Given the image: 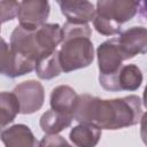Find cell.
I'll use <instances>...</instances> for the list:
<instances>
[{
  "instance_id": "6da1fadb",
  "label": "cell",
  "mask_w": 147,
  "mask_h": 147,
  "mask_svg": "<svg viewBox=\"0 0 147 147\" xmlns=\"http://www.w3.org/2000/svg\"><path fill=\"white\" fill-rule=\"evenodd\" d=\"M142 116L141 99L127 95L117 99H100L90 94H80L74 110V119L100 130H119L139 123Z\"/></svg>"
},
{
  "instance_id": "7a4b0ae2",
  "label": "cell",
  "mask_w": 147,
  "mask_h": 147,
  "mask_svg": "<svg viewBox=\"0 0 147 147\" xmlns=\"http://www.w3.org/2000/svg\"><path fill=\"white\" fill-rule=\"evenodd\" d=\"M62 41V26L57 23H44L37 29L17 25L10 36V52L36 62L40 56L56 49Z\"/></svg>"
},
{
  "instance_id": "3957f363",
  "label": "cell",
  "mask_w": 147,
  "mask_h": 147,
  "mask_svg": "<svg viewBox=\"0 0 147 147\" xmlns=\"http://www.w3.org/2000/svg\"><path fill=\"white\" fill-rule=\"evenodd\" d=\"M145 16V7L138 0H96L93 25L102 36H115L122 24L131 21L138 13Z\"/></svg>"
},
{
  "instance_id": "277c9868",
  "label": "cell",
  "mask_w": 147,
  "mask_h": 147,
  "mask_svg": "<svg viewBox=\"0 0 147 147\" xmlns=\"http://www.w3.org/2000/svg\"><path fill=\"white\" fill-rule=\"evenodd\" d=\"M62 72H71L88 67L94 59V47L90 37L63 38L59 51Z\"/></svg>"
},
{
  "instance_id": "5b68a950",
  "label": "cell",
  "mask_w": 147,
  "mask_h": 147,
  "mask_svg": "<svg viewBox=\"0 0 147 147\" xmlns=\"http://www.w3.org/2000/svg\"><path fill=\"white\" fill-rule=\"evenodd\" d=\"M99 83L102 88L110 92L136 91L141 86L142 72L136 64H122L111 75H99Z\"/></svg>"
},
{
  "instance_id": "8992f818",
  "label": "cell",
  "mask_w": 147,
  "mask_h": 147,
  "mask_svg": "<svg viewBox=\"0 0 147 147\" xmlns=\"http://www.w3.org/2000/svg\"><path fill=\"white\" fill-rule=\"evenodd\" d=\"M20 103V113L30 115L38 111L45 100V91L41 83L30 79L16 85L13 90Z\"/></svg>"
},
{
  "instance_id": "52a82bcc",
  "label": "cell",
  "mask_w": 147,
  "mask_h": 147,
  "mask_svg": "<svg viewBox=\"0 0 147 147\" xmlns=\"http://www.w3.org/2000/svg\"><path fill=\"white\" fill-rule=\"evenodd\" d=\"M116 42L125 60L132 59L147 51V30L144 26H132L116 37Z\"/></svg>"
},
{
  "instance_id": "ba28073f",
  "label": "cell",
  "mask_w": 147,
  "mask_h": 147,
  "mask_svg": "<svg viewBox=\"0 0 147 147\" xmlns=\"http://www.w3.org/2000/svg\"><path fill=\"white\" fill-rule=\"evenodd\" d=\"M49 10L48 0H22L16 17L20 21V25L32 30L46 23Z\"/></svg>"
},
{
  "instance_id": "9c48e42d",
  "label": "cell",
  "mask_w": 147,
  "mask_h": 147,
  "mask_svg": "<svg viewBox=\"0 0 147 147\" xmlns=\"http://www.w3.org/2000/svg\"><path fill=\"white\" fill-rule=\"evenodd\" d=\"M99 75H111L116 72L122 65L124 59L116 42V38L103 41L96 48Z\"/></svg>"
},
{
  "instance_id": "30bf717a",
  "label": "cell",
  "mask_w": 147,
  "mask_h": 147,
  "mask_svg": "<svg viewBox=\"0 0 147 147\" xmlns=\"http://www.w3.org/2000/svg\"><path fill=\"white\" fill-rule=\"evenodd\" d=\"M67 21L72 23H88L95 15V8L88 0H55Z\"/></svg>"
},
{
  "instance_id": "8fae6325",
  "label": "cell",
  "mask_w": 147,
  "mask_h": 147,
  "mask_svg": "<svg viewBox=\"0 0 147 147\" xmlns=\"http://www.w3.org/2000/svg\"><path fill=\"white\" fill-rule=\"evenodd\" d=\"M0 139L6 147H32L37 145L32 131L25 124L6 127L0 133Z\"/></svg>"
},
{
  "instance_id": "7c38bea8",
  "label": "cell",
  "mask_w": 147,
  "mask_h": 147,
  "mask_svg": "<svg viewBox=\"0 0 147 147\" xmlns=\"http://www.w3.org/2000/svg\"><path fill=\"white\" fill-rule=\"evenodd\" d=\"M78 94L69 85H59L52 90L49 105L51 109L60 111L62 114L71 115L74 117V110L77 102Z\"/></svg>"
},
{
  "instance_id": "4fadbf2b",
  "label": "cell",
  "mask_w": 147,
  "mask_h": 147,
  "mask_svg": "<svg viewBox=\"0 0 147 147\" xmlns=\"http://www.w3.org/2000/svg\"><path fill=\"white\" fill-rule=\"evenodd\" d=\"M101 130L94 125L79 123L74 126L69 133L70 141L78 147H93L101 138Z\"/></svg>"
},
{
  "instance_id": "5bb4252c",
  "label": "cell",
  "mask_w": 147,
  "mask_h": 147,
  "mask_svg": "<svg viewBox=\"0 0 147 147\" xmlns=\"http://www.w3.org/2000/svg\"><path fill=\"white\" fill-rule=\"evenodd\" d=\"M72 121H74V117L71 115L62 114L60 111L49 109L41 115L39 124L41 130L46 134H55L69 127Z\"/></svg>"
},
{
  "instance_id": "9a60e30c",
  "label": "cell",
  "mask_w": 147,
  "mask_h": 147,
  "mask_svg": "<svg viewBox=\"0 0 147 147\" xmlns=\"http://www.w3.org/2000/svg\"><path fill=\"white\" fill-rule=\"evenodd\" d=\"M34 71L40 79L49 80L57 77L62 72V68L59 59V51L55 49L48 54L40 56L36 61Z\"/></svg>"
},
{
  "instance_id": "2e32d148",
  "label": "cell",
  "mask_w": 147,
  "mask_h": 147,
  "mask_svg": "<svg viewBox=\"0 0 147 147\" xmlns=\"http://www.w3.org/2000/svg\"><path fill=\"white\" fill-rule=\"evenodd\" d=\"M20 103L13 92H0V133L16 118Z\"/></svg>"
},
{
  "instance_id": "e0dca14e",
  "label": "cell",
  "mask_w": 147,
  "mask_h": 147,
  "mask_svg": "<svg viewBox=\"0 0 147 147\" xmlns=\"http://www.w3.org/2000/svg\"><path fill=\"white\" fill-rule=\"evenodd\" d=\"M20 2L17 0H0V22L5 23L17 16Z\"/></svg>"
},
{
  "instance_id": "ac0fdd59",
  "label": "cell",
  "mask_w": 147,
  "mask_h": 147,
  "mask_svg": "<svg viewBox=\"0 0 147 147\" xmlns=\"http://www.w3.org/2000/svg\"><path fill=\"white\" fill-rule=\"evenodd\" d=\"M10 62V48L5 39L0 37V74L7 76Z\"/></svg>"
},
{
  "instance_id": "d6986e66",
  "label": "cell",
  "mask_w": 147,
  "mask_h": 147,
  "mask_svg": "<svg viewBox=\"0 0 147 147\" xmlns=\"http://www.w3.org/2000/svg\"><path fill=\"white\" fill-rule=\"evenodd\" d=\"M38 145L39 146H62V145H68V141L63 137L55 133V134H46Z\"/></svg>"
},
{
  "instance_id": "ffe728a7",
  "label": "cell",
  "mask_w": 147,
  "mask_h": 147,
  "mask_svg": "<svg viewBox=\"0 0 147 147\" xmlns=\"http://www.w3.org/2000/svg\"><path fill=\"white\" fill-rule=\"evenodd\" d=\"M138 1H139V3H140L142 7H145V1H146V0H138Z\"/></svg>"
},
{
  "instance_id": "44dd1931",
  "label": "cell",
  "mask_w": 147,
  "mask_h": 147,
  "mask_svg": "<svg viewBox=\"0 0 147 147\" xmlns=\"http://www.w3.org/2000/svg\"><path fill=\"white\" fill-rule=\"evenodd\" d=\"M0 31H1V22H0Z\"/></svg>"
}]
</instances>
